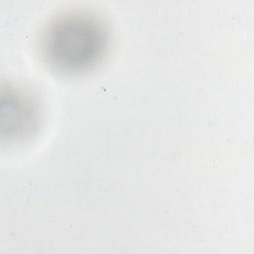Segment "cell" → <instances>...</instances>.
Returning a JSON list of instances; mask_svg holds the SVG:
<instances>
[{
	"label": "cell",
	"instance_id": "6da1fadb",
	"mask_svg": "<svg viewBox=\"0 0 254 254\" xmlns=\"http://www.w3.org/2000/svg\"><path fill=\"white\" fill-rule=\"evenodd\" d=\"M110 35L103 21L84 11L65 12L45 27L40 41L44 62L57 73L85 74L107 56Z\"/></svg>",
	"mask_w": 254,
	"mask_h": 254
},
{
	"label": "cell",
	"instance_id": "7a4b0ae2",
	"mask_svg": "<svg viewBox=\"0 0 254 254\" xmlns=\"http://www.w3.org/2000/svg\"><path fill=\"white\" fill-rule=\"evenodd\" d=\"M3 130L8 129L7 135L9 141H17L30 136L38 127L39 108L35 99L25 90L8 86L7 101L3 102Z\"/></svg>",
	"mask_w": 254,
	"mask_h": 254
}]
</instances>
